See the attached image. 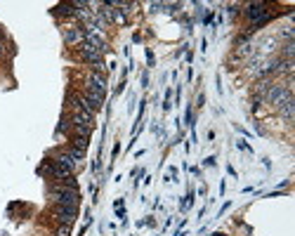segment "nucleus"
Returning <instances> with one entry per match:
<instances>
[{
	"mask_svg": "<svg viewBox=\"0 0 295 236\" xmlns=\"http://www.w3.org/2000/svg\"><path fill=\"white\" fill-rule=\"evenodd\" d=\"M187 125H194V116H191V109H187Z\"/></svg>",
	"mask_w": 295,
	"mask_h": 236,
	"instance_id": "obj_14",
	"label": "nucleus"
},
{
	"mask_svg": "<svg viewBox=\"0 0 295 236\" xmlns=\"http://www.w3.org/2000/svg\"><path fill=\"white\" fill-rule=\"evenodd\" d=\"M87 144H90V137H80V135L71 137V147H76L80 151H87Z\"/></svg>",
	"mask_w": 295,
	"mask_h": 236,
	"instance_id": "obj_9",
	"label": "nucleus"
},
{
	"mask_svg": "<svg viewBox=\"0 0 295 236\" xmlns=\"http://www.w3.org/2000/svg\"><path fill=\"white\" fill-rule=\"evenodd\" d=\"M279 113H281L283 121H288V123H293V116H295V102L288 100V102H283L281 109H277Z\"/></svg>",
	"mask_w": 295,
	"mask_h": 236,
	"instance_id": "obj_7",
	"label": "nucleus"
},
{
	"mask_svg": "<svg viewBox=\"0 0 295 236\" xmlns=\"http://www.w3.org/2000/svg\"><path fill=\"white\" fill-rule=\"evenodd\" d=\"M71 234V227H69V224H59V227H57V236H69Z\"/></svg>",
	"mask_w": 295,
	"mask_h": 236,
	"instance_id": "obj_12",
	"label": "nucleus"
},
{
	"mask_svg": "<svg viewBox=\"0 0 295 236\" xmlns=\"http://www.w3.org/2000/svg\"><path fill=\"white\" fill-rule=\"evenodd\" d=\"M83 40H85L83 26H69V29H64V43H66L69 48H76V45H80Z\"/></svg>",
	"mask_w": 295,
	"mask_h": 236,
	"instance_id": "obj_6",
	"label": "nucleus"
},
{
	"mask_svg": "<svg viewBox=\"0 0 295 236\" xmlns=\"http://www.w3.org/2000/svg\"><path fill=\"white\" fill-rule=\"evenodd\" d=\"M69 154H71V156H74V158H76V161H83V158H85V151H80V149H76V147H71V144H69Z\"/></svg>",
	"mask_w": 295,
	"mask_h": 236,
	"instance_id": "obj_11",
	"label": "nucleus"
},
{
	"mask_svg": "<svg viewBox=\"0 0 295 236\" xmlns=\"http://www.w3.org/2000/svg\"><path fill=\"white\" fill-rule=\"evenodd\" d=\"M163 109H170V90L166 92V102H163Z\"/></svg>",
	"mask_w": 295,
	"mask_h": 236,
	"instance_id": "obj_13",
	"label": "nucleus"
},
{
	"mask_svg": "<svg viewBox=\"0 0 295 236\" xmlns=\"http://www.w3.org/2000/svg\"><path fill=\"white\" fill-rule=\"evenodd\" d=\"M52 215L57 218V222H59V224H69V227H71V222L78 218V208H69V205H55Z\"/></svg>",
	"mask_w": 295,
	"mask_h": 236,
	"instance_id": "obj_5",
	"label": "nucleus"
},
{
	"mask_svg": "<svg viewBox=\"0 0 295 236\" xmlns=\"http://www.w3.org/2000/svg\"><path fill=\"white\" fill-rule=\"evenodd\" d=\"M5 52V40H3V36H0V55Z\"/></svg>",
	"mask_w": 295,
	"mask_h": 236,
	"instance_id": "obj_15",
	"label": "nucleus"
},
{
	"mask_svg": "<svg viewBox=\"0 0 295 236\" xmlns=\"http://www.w3.org/2000/svg\"><path fill=\"white\" fill-rule=\"evenodd\" d=\"M50 199L55 201V205H69V208H78L80 194L78 189H69V186H50Z\"/></svg>",
	"mask_w": 295,
	"mask_h": 236,
	"instance_id": "obj_1",
	"label": "nucleus"
},
{
	"mask_svg": "<svg viewBox=\"0 0 295 236\" xmlns=\"http://www.w3.org/2000/svg\"><path fill=\"white\" fill-rule=\"evenodd\" d=\"M78 55H80V59H83V62H87L93 68L99 66V64H104V52L95 50V48H90L87 43H80L78 45Z\"/></svg>",
	"mask_w": 295,
	"mask_h": 236,
	"instance_id": "obj_3",
	"label": "nucleus"
},
{
	"mask_svg": "<svg viewBox=\"0 0 295 236\" xmlns=\"http://www.w3.org/2000/svg\"><path fill=\"white\" fill-rule=\"evenodd\" d=\"M52 14H62V17H76V7L74 3H59L52 7Z\"/></svg>",
	"mask_w": 295,
	"mask_h": 236,
	"instance_id": "obj_8",
	"label": "nucleus"
},
{
	"mask_svg": "<svg viewBox=\"0 0 295 236\" xmlns=\"http://www.w3.org/2000/svg\"><path fill=\"white\" fill-rule=\"evenodd\" d=\"M125 21H128V12H125V10H121V7H118V10H114V24H125Z\"/></svg>",
	"mask_w": 295,
	"mask_h": 236,
	"instance_id": "obj_10",
	"label": "nucleus"
},
{
	"mask_svg": "<svg viewBox=\"0 0 295 236\" xmlns=\"http://www.w3.org/2000/svg\"><path fill=\"white\" fill-rule=\"evenodd\" d=\"M52 161H55L57 166H59V168L66 170V173H71V175H74V173H76V168L80 166V163L76 161V158H74L71 154H69L66 149H64V151H57V154L52 156Z\"/></svg>",
	"mask_w": 295,
	"mask_h": 236,
	"instance_id": "obj_4",
	"label": "nucleus"
},
{
	"mask_svg": "<svg viewBox=\"0 0 295 236\" xmlns=\"http://www.w3.org/2000/svg\"><path fill=\"white\" fill-rule=\"evenodd\" d=\"M85 85H87L85 92L95 95V97H99V100H104V97H106V78H104V74H95V71H93V74H87Z\"/></svg>",
	"mask_w": 295,
	"mask_h": 236,
	"instance_id": "obj_2",
	"label": "nucleus"
}]
</instances>
